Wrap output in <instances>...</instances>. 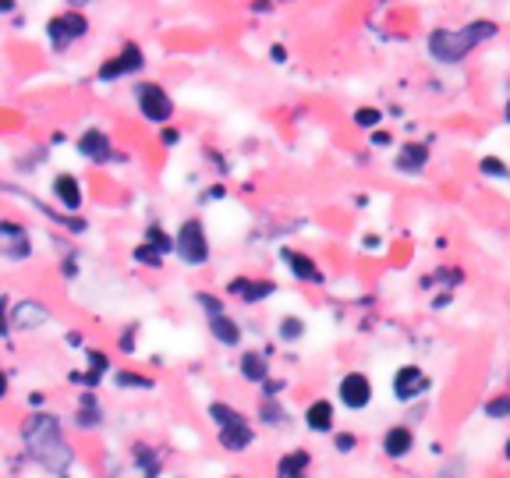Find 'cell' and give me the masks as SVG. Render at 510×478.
Returning <instances> with one entry per match:
<instances>
[{"label":"cell","mask_w":510,"mask_h":478,"mask_svg":"<svg viewBox=\"0 0 510 478\" xmlns=\"http://www.w3.org/2000/svg\"><path fill=\"white\" fill-rule=\"evenodd\" d=\"M504 457H507V461H510V439H507V447H504Z\"/></svg>","instance_id":"37"},{"label":"cell","mask_w":510,"mask_h":478,"mask_svg":"<svg viewBox=\"0 0 510 478\" xmlns=\"http://www.w3.org/2000/svg\"><path fill=\"white\" fill-rule=\"evenodd\" d=\"M411 447H414V436H411L408 425H394V429L383 436V450H387L390 457H408Z\"/></svg>","instance_id":"15"},{"label":"cell","mask_w":510,"mask_h":478,"mask_svg":"<svg viewBox=\"0 0 510 478\" xmlns=\"http://www.w3.org/2000/svg\"><path fill=\"white\" fill-rule=\"evenodd\" d=\"M241 376L248 382H266V358L255 355V351H248V355L241 358Z\"/></svg>","instance_id":"20"},{"label":"cell","mask_w":510,"mask_h":478,"mask_svg":"<svg viewBox=\"0 0 510 478\" xmlns=\"http://www.w3.org/2000/svg\"><path fill=\"white\" fill-rule=\"evenodd\" d=\"M160 255H163V252H160V248H153L149 241H146L142 248H135V259H138V263H149V266H160Z\"/></svg>","instance_id":"30"},{"label":"cell","mask_w":510,"mask_h":478,"mask_svg":"<svg viewBox=\"0 0 510 478\" xmlns=\"http://www.w3.org/2000/svg\"><path fill=\"white\" fill-rule=\"evenodd\" d=\"M7 319H11V326H18V330H32V326L46 322V308H43L39 301H18L14 312H7Z\"/></svg>","instance_id":"11"},{"label":"cell","mask_w":510,"mask_h":478,"mask_svg":"<svg viewBox=\"0 0 510 478\" xmlns=\"http://www.w3.org/2000/svg\"><path fill=\"white\" fill-rule=\"evenodd\" d=\"M496 32H500V25L489 21V18H479V21L464 25V29H432V32H429V54H432L439 64H457V61H464L479 43L493 39Z\"/></svg>","instance_id":"2"},{"label":"cell","mask_w":510,"mask_h":478,"mask_svg":"<svg viewBox=\"0 0 510 478\" xmlns=\"http://www.w3.org/2000/svg\"><path fill=\"white\" fill-rule=\"evenodd\" d=\"M188 266H203L209 259V241H205V230L199 220H185L181 230H178V248H174Z\"/></svg>","instance_id":"3"},{"label":"cell","mask_w":510,"mask_h":478,"mask_svg":"<svg viewBox=\"0 0 510 478\" xmlns=\"http://www.w3.org/2000/svg\"><path fill=\"white\" fill-rule=\"evenodd\" d=\"M135 103H138V110H142L149 121H156V124H163V121H170V117H174V103H170V96L163 93V86H156V82H142V86H135Z\"/></svg>","instance_id":"5"},{"label":"cell","mask_w":510,"mask_h":478,"mask_svg":"<svg viewBox=\"0 0 510 478\" xmlns=\"http://www.w3.org/2000/svg\"><path fill=\"white\" fill-rule=\"evenodd\" d=\"M277 287L270 284V280H245V277H238L234 284H230V294H238L241 301H262V298H270Z\"/></svg>","instance_id":"16"},{"label":"cell","mask_w":510,"mask_h":478,"mask_svg":"<svg viewBox=\"0 0 510 478\" xmlns=\"http://www.w3.org/2000/svg\"><path fill=\"white\" fill-rule=\"evenodd\" d=\"M425 163H429V146H425V142H408V146L397 153V171H404V174L425 171Z\"/></svg>","instance_id":"12"},{"label":"cell","mask_w":510,"mask_h":478,"mask_svg":"<svg viewBox=\"0 0 510 478\" xmlns=\"http://www.w3.org/2000/svg\"><path fill=\"white\" fill-rule=\"evenodd\" d=\"M504 113H507V121H510V99H507V110H504Z\"/></svg>","instance_id":"38"},{"label":"cell","mask_w":510,"mask_h":478,"mask_svg":"<svg viewBox=\"0 0 510 478\" xmlns=\"http://www.w3.org/2000/svg\"><path fill=\"white\" fill-rule=\"evenodd\" d=\"M78 425H82V429H96V425H100V411H96V400H93V397H82Z\"/></svg>","instance_id":"22"},{"label":"cell","mask_w":510,"mask_h":478,"mask_svg":"<svg viewBox=\"0 0 510 478\" xmlns=\"http://www.w3.org/2000/svg\"><path fill=\"white\" fill-rule=\"evenodd\" d=\"M252 439H255V432L248 422H234V425L220 429V447H227V450H245V447H252Z\"/></svg>","instance_id":"13"},{"label":"cell","mask_w":510,"mask_h":478,"mask_svg":"<svg viewBox=\"0 0 510 478\" xmlns=\"http://www.w3.org/2000/svg\"><path fill=\"white\" fill-rule=\"evenodd\" d=\"M486 415H489V418H507V415H510V393H504V397H493V400L486 404Z\"/></svg>","instance_id":"28"},{"label":"cell","mask_w":510,"mask_h":478,"mask_svg":"<svg viewBox=\"0 0 510 478\" xmlns=\"http://www.w3.org/2000/svg\"><path fill=\"white\" fill-rule=\"evenodd\" d=\"M351 447H355L351 436H337V450H351Z\"/></svg>","instance_id":"34"},{"label":"cell","mask_w":510,"mask_h":478,"mask_svg":"<svg viewBox=\"0 0 510 478\" xmlns=\"http://www.w3.org/2000/svg\"><path fill=\"white\" fill-rule=\"evenodd\" d=\"M340 404L344 407H351V411H362V407H369V400H372V382L369 376H362V372H347L344 380H340Z\"/></svg>","instance_id":"6"},{"label":"cell","mask_w":510,"mask_h":478,"mask_svg":"<svg viewBox=\"0 0 510 478\" xmlns=\"http://www.w3.org/2000/svg\"><path fill=\"white\" fill-rule=\"evenodd\" d=\"M21 436H25L32 457H36L39 464H46L50 472H64V468L71 464V447L64 443L61 422H57L53 415H43V411H39V415H29Z\"/></svg>","instance_id":"1"},{"label":"cell","mask_w":510,"mask_h":478,"mask_svg":"<svg viewBox=\"0 0 510 478\" xmlns=\"http://www.w3.org/2000/svg\"><path fill=\"white\" fill-rule=\"evenodd\" d=\"M53 198L64 205V209H78L82 205V188H78V181L71 178V174H61V178H53Z\"/></svg>","instance_id":"14"},{"label":"cell","mask_w":510,"mask_h":478,"mask_svg":"<svg viewBox=\"0 0 510 478\" xmlns=\"http://www.w3.org/2000/svg\"><path fill=\"white\" fill-rule=\"evenodd\" d=\"M146 238H149V245H153V248H160L163 255H170V248H178V241H170L160 227H149V234H146Z\"/></svg>","instance_id":"26"},{"label":"cell","mask_w":510,"mask_h":478,"mask_svg":"<svg viewBox=\"0 0 510 478\" xmlns=\"http://www.w3.org/2000/svg\"><path fill=\"white\" fill-rule=\"evenodd\" d=\"M135 461H138V468H146V478H156V472H160V464H156L153 450L138 447V450H135Z\"/></svg>","instance_id":"27"},{"label":"cell","mask_w":510,"mask_h":478,"mask_svg":"<svg viewBox=\"0 0 510 478\" xmlns=\"http://www.w3.org/2000/svg\"><path fill=\"white\" fill-rule=\"evenodd\" d=\"M160 142H163V146H178V142H181V135H178L174 128H167V131L160 135Z\"/></svg>","instance_id":"33"},{"label":"cell","mask_w":510,"mask_h":478,"mask_svg":"<svg viewBox=\"0 0 510 478\" xmlns=\"http://www.w3.org/2000/svg\"><path fill=\"white\" fill-rule=\"evenodd\" d=\"M436 478H464V461H450V464H443V472Z\"/></svg>","instance_id":"32"},{"label":"cell","mask_w":510,"mask_h":478,"mask_svg":"<svg viewBox=\"0 0 510 478\" xmlns=\"http://www.w3.org/2000/svg\"><path fill=\"white\" fill-rule=\"evenodd\" d=\"M89 32V18L86 14H78V11H68V14H57V18H50L46 21V36H50V43L57 46V50H68L75 39H82Z\"/></svg>","instance_id":"4"},{"label":"cell","mask_w":510,"mask_h":478,"mask_svg":"<svg viewBox=\"0 0 510 478\" xmlns=\"http://www.w3.org/2000/svg\"><path fill=\"white\" fill-rule=\"evenodd\" d=\"M429 390V376L418 369V365H404V369H397V376H394V397L397 400H414V397H422Z\"/></svg>","instance_id":"8"},{"label":"cell","mask_w":510,"mask_h":478,"mask_svg":"<svg viewBox=\"0 0 510 478\" xmlns=\"http://www.w3.org/2000/svg\"><path fill=\"white\" fill-rule=\"evenodd\" d=\"M0 234H4V255H7L11 263L32 255V241H29V234H25L14 220H4V223H0Z\"/></svg>","instance_id":"9"},{"label":"cell","mask_w":510,"mask_h":478,"mask_svg":"<svg viewBox=\"0 0 510 478\" xmlns=\"http://www.w3.org/2000/svg\"><path fill=\"white\" fill-rule=\"evenodd\" d=\"M209 415L220 422V429H223V425H234V422H245V418H241L234 407H227V404H213V407H209Z\"/></svg>","instance_id":"23"},{"label":"cell","mask_w":510,"mask_h":478,"mask_svg":"<svg viewBox=\"0 0 510 478\" xmlns=\"http://www.w3.org/2000/svg\"><path fill=\"white\" fill-rule=\"evenodd\" d=\"M305 425L312 429V432H330V425H333V404H330V400H315V404H308Z\"/></svg>","instance_id":"19"},{"label":"cell","mask_w":510,"mask_h":478,"mask_svg":"<svg viewBox=\"0 0 510 478\" xmlns=\"http://www.w3.org/2000/svg\"><path fill=\"white\" fill-rule=\"evenodd\" d=\"M284 263L291 266V273L298 277V280H305V284H322V273H319V266L302 255V252H284Z\"/></svg>","instance_id":"17"},{"label":"cell","mask_w":510,"mask_h":478,"mask_svg":"<svg viewBox=\"0 0 510 478\" xmlns=\"http://www.w3.org/2000/svg\"><path fill=\"white\" fill-rule=\"evenodd\" d=\"M209 330H213V337H216L223 347H234V344H241V330H238V322H234V319H227L223 312L209 315Z\"/></svg>","instance_id":"18"},{"label":"cell","mask_w":510,"mask_h":478,"mask_svg":"<svg viewBox=\"0 0 510 478\" xmlns=\"http://www.w3.org/2000/svg\"><path fill=\"white\" fill-rule=\"evenodd\" d=\"M479 171H482V174H489V178H510L507 163H504V160H496V156H482Z\"/></svg>","instance_id":"24"},{"label":"cell","mask_w":510,"mask_h":478,"mask_svg":"<svg viewBox=\"0 0 510 478\" xmlns=\"http://www.w3.org/2000/svg\"><path fill=\"white\" fill-rule=\"evenodd\" d=\"M146 64V54H142V46H135V43H128L117 57H110L106 64L100 68V82H110V78H121V75H131V71H138Z\"/></svg>","instance_id":"7"},{"label":"cell","mask_w":510,"mask_h":478,"mask_svg":"<svg viewBox=\"0 0 510 478\" xmlns=\"http://www.w3.org/2000/svg\"><path fill=\"white\" fill-rule=\"evenodd\" d=\"M383 121V113L376 110V106H362V110H355V124L358 128H376Z\"/></svg>","instance_id":"25"},{"label":"cell","mask_w":510,"mask_h":478,"mask_svg":"<svg viewBox=\"0 0 510 478\" xmlns=\"http://www.w3.org/2000/svg\"><path fill=\"white\" fill-rule=\"evenodd\" d=\"M372 146H390V138H387L383 131H376V135H372Z\"/></svg>","instance_id":"35"},{"label":"cell","mask_w":510,"mask_h":478,"mask_svg":"<svg viewBox=\"0 0 510 478\" xmlns=\"http://www.w3.org/2000/svg\"><path fill=\"white\" fill-rule=\"evenodd\" d=\"M121 386H138V390H153V380H146V376H128V372H121L117 376Z\"/></svg>","instance_id":"31"},{"label":"cell","mask_w":510,"mask_h":478,"mask_svg":"<svg viewBox=\"0 0 510 478\" xmlns=\"http://www.w3.org/2000/svg\"><path fill=\"white\" fill-rule=\"evenodd\" d=\"M68 4H71V7H89L93 0H68Z\"/></svg>","instance_id":"36"},{"label":"cell","mask_w":510,"mask_h":478,"mask_svg":"<svg viewBox=\"0 0 510 478\" xmlns=\"http://www.w3.org/2000/svg\"><path fill=\"white\" fill-rule=\"evenodd\" d=\"M302 333H305V322H302V319H284V322H280V337H284V340H302Z\"/></svg>","instance_id":"29"},{"label":"cell","mask_w":510,"mask_h":478,"mask_svg":"<svg viewBox=\"0 0 510 478\" xmlns=\"http://www.w3.org/2000/svg\"><path fill=\"white\" fill-rule=\"evenodd\" d=\"M305 468H308V454H302V450L280 461V475H284V478H302V472H305Z\"/></svg>","instance_id":"21"},{"label":"cell","mask_w":510,"mask_h":478,"mask_svg":"<svg viewBox=\"0 0 510 478\" xmlns=\"http://www.w3.org/2000/svg\"><path fill=\"white\" fill-rule=\"evenodd\" d=\"M78 153L86 156V160H93V163H110L113 160V146H110V138L96 131V128H89L82 138H78Z\"/></svg>","instance_id":"10"}]
</instances>
